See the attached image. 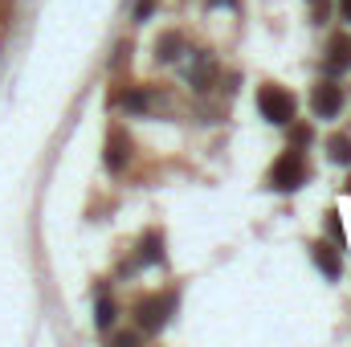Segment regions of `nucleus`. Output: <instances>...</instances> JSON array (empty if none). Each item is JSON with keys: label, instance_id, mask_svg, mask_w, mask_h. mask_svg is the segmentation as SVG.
Wrapping results in <instances>:
<instances>
[{"label": "nucleus", "instance_id": "obj_1", "mask_svg": "<svg viewBox=\"0 0 351 347\" xmlns=\"http://www.w3.org/2000/svg\"><path fill=\"white\" fill-rule=\"evenodd\" d=\"M269 184H274L278 192H294V188H302V184H306V156H302L298 147L282 152L278 164L269 168Z\"/></svg>", "mask_w": 351, "mask_h": 347}, {"label": "nucleus", "instance_id": "obj_2", "mask_svg": "<svg viewBox=\"0 0 351 347\" xmlns=\"http://www.w3.org/2000/svg\"><path fill=\"white\" fill-rule=\"evenodd\" d=\"M258 106H262L265 119H269V123H278V127L294 123V98H290L282 86H265L262 94H258Z\"/></svg>", "mask_w": 351, "mask_h": 347}, {"label": "nucleus", "instance_id": "obj_3", "mask_svg": "<svg viewBox=\"0 0 351 347\" xmlns=\"http://www.w3.org/2000/svg\"><path fill=\"white\" fill-rule=\"evenodd\" d=\"M311 110H315L319 119H335V115L343 110V90L335 86V82H319L315 94H311Z\"/></svg>", "mask_w": 351, "mask_h": 347}, {"label": "nucleus", "instance_id": "obj_4", "mask_svg": "<svg viewBox=\"0 0 351 347\" xmlns=\"http://www.w3.org/2000/svg\"><path fill=\"white\" fill-rule=\"evenodd\" d=\"M168 311H172V298H147V302H139V327L143 331H160L168 323Z\"/></svg>", "mask_w": 351, "mask_h": 347}, {"label": "nucleus", "instance_id": "obj_5", "mask_svg": "<svg viewBox=\"0 0 351 347\" xmlns=\"http://www.w3.org/2000/svg\"><path fill=\"white\" fill-rule=\"evenodd\" d=\"M127 160H131V139L123 131H110V139H106V168L110 172H123Z\"/></svg>", "mask_w": 351, "mask_h": 347}, {"label": "nucleus", "instance_id": "obj_6", "mask_svg": "<svg viewBox=\"0 0 351 347\" xmlns=\"http://www.w3.org/2000/svg\"><path fill=\"white\" fill-rule=\"evenodd\" d=\"M315 261H319V270H323L327 278H339V254H335L331 246L319 241V246H315Z\"/></svg>", "mask_w": 351, "mask_h": 347}, {"label": "nucleus", "instance_id": "obj_7", "mask_svg": "<svg viewBox=\"0 0 351 347\" xmlns=\"http://www.w3.org/2000/svg\"><path fill=\"white\" fill-rule=\"evenodd\" d=\"M327 152L335 164H351V135H331L327 139Z\"/></svg>", "mask_w": 351, "mask_h": 347}, {"label": "nucleus", "instance_id": "obj_8", "mask_svg": "<svg viewBox=\"0 0 351 347\" xmlns=\"http://www.w3.org/2000/svg\"><path fill=\"white\" fill-rule=\"evenodd\" d=\"M327 62H331V70H343V66H348L351 62V41L348 37H335V41H331V58H327Z\"/></svg>", "mask_w": 351, "mask_h": 347}, {"label": "nucleus", "instance_id": "obj_9", "mask_svg": "<svg viewBox=\"0 0 351 347\" xmlns=\"http://www.w3.org/2000/svg\"><path fill=\"white\" fill-rule=\"evenodd\" d=\"M94 323H98L102 331L114 323V302H110V298H98V319H94Z\"/></svg>", "mask_w": 351, "mask_h": 347}, {"label": "nucleus", "instance_id": "obj_10", "mask_svg": "<svg viewBox=\"0 0 351 347\" xmlns=\"http://www.w3.org/2000/svg\"><path fill=\"white\" fill-rule=\"evenodd\" d=\"M123 106H127V110H147V94H143V90H127V94H123Z\"/></svg>", "mask_w": 351, "mask_h": 347}, {"label": "nucleus", "instance_id": "obj_11", "mask_svg": "<svg viewBox=\"0 0 351 347\" xmlns=\"http://www.w3.org/2000/svg\"><path fill=\"white\" fill-rule=\"evenodd\" d=\"M176 49H180V37H176V33H168V37L160 41V58H164V62H172Z\"/></svg>", "mask_w": 351, "mask_h": 347}, {"label": "nucleus", "instance_id": "obj_12", "mask_svg": "<svg viewBox=\"0 0 351 347\" xmlns=\"http://www.w3.org/2000/svg\"><path fill=\"white\" fill-rule=\"evenodd\" d=\"M311 8H315V21H327V8H331V4H327V0H311Z\"/></svg>", "mask_w": 351, "mask_h": 347}, {"label": "nucleus", "instance_id": "obj_13", "mask_svg": "<svg viewBox=\"0 0 351 347\" xmlns=\"http://www.w3.org/2000/svg\"><path fill=\"white\" fill-rule=\"evenodd\" d=\"M339 8H343V16L351 21V0H339Z\"/></svg>", "mask_w": 351, "mask_h": 347}, {"label": "nucleus", "instance_id": "obj_14", "mask_svg": "<svg viewBox=\"0 0 351 347\" xmlns=\"http://www.w3.org/2000/svg\"><path fill=\"white\" fill-rule=\"evenodd\" d=\"M348 192H351V184H348Z\"/></svg>", "mask_w": 351, "mask_h": 347}]
</instances>
